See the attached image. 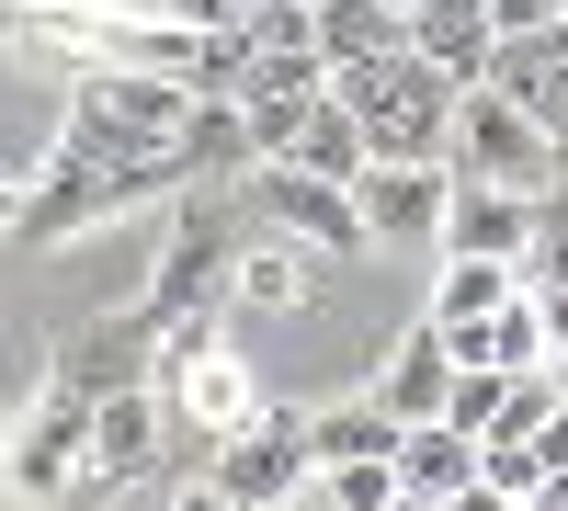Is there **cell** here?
<instances>
[{"instance_id": "cell-19", "label": "cell", "mask_w": 568, "mask_h": 511, "mask_svg": "<svg viewBox=\"0 0 568 511\" xmlns=\"http://www.w3.org/2000/svg\"><path fill=\"white\" fill-rule=\"evenodd\" d=\"M524 296V262H444L433 273V330H489Z\"/></svg>"}, {"instance_id": "cell-2", "label": "cell", "mask_w": 568, "mask_h": 511, "mask_svg": "<svg viewBox=\"0 0 568 511\" xmlns=\"http://www.w3.org/2000/svg\"><path fill=\"white\" fill-rule=\"evenodd\" d=\"M329 91L353 103L375 160H455V103H466V91L420 58V45H398V58H375V69H342Z\"/></svg>"}, {"instance_id": "cell-23", "label": "cell", "mask_w": 568, "mask_h": 511, "mask_svg": "<svg viewBox=\"0 0 568 511\" xmlns=\"http://www.w3.org/2000/svg\"><path fill=\"white\" fill-rule=\"evenodd\" d=\"M524 285H568V182L535 205V239H524Z\"/></svg>"}, {"instance_id": "cell-29", "label": "cell", "mask_w": 568, "mask_h": 511, "mask_svg": "<svg viewBox=\"0 0 568 511\" xmlns=\"http://www.w3.org/2000/svg\"><path fill=\"white\" fill-rule=\"evenodd\" d=\"M546 376H557V387H568V352H557V364H546Z\"/></svg>"}, {"instance_id": "cell-4", "label": "cell", "mask_w": 568, "mask_h": 511, "mask_svg": "<svg viewBox=\"0 0 568 511\" xmlns=\"http://www.w3.org/2000/svg\"><path fill=\"white\" fill-rule=\"evenodd\" d=\"M444 171H466V182H511V194H557V136L524 114V103H511V91H466V103H455V160Z\"/></svg>"}, {"instance_id": "cell-15", "label": "cell", "mask_w": 568, "mask_h": 511, "mask_svg": "<svg viewBox=\"0 0 568 511\" xmlns=\"http://www.w3.org/2000/svg\"><path fill=\"white\" fill-rule=\"evenodd\" d=\"M307 432H318V467H398V443H409V421L387 398H329V409H307Z\"/></svg>"}, {"instance_id": "cell-22", "label": "cell", "mask_w": 568, "mask_h": 511, "mask_svg": "<svg viewBox=\"0 0 568 511\" xmlns=\"http://www.w3.org/2000/svg\"><path fill=\"white\" fill-rule=\"evenodd\" d=\"M511 387H524V376H500V364H466V376H455V398H444V421L489 443V432L511 421Z\"/></svg>"}, {"instance_id": "cell-16", "label": "cell", "mask_w": 568, "mask_h": 511, "mask_svg": "<svg viewBox=\"0 0 568 511\" xmlns=\"http://www.w3.org/2000/svg\"><path fill=\"white\" fill-rule=\"evenodd\" d=\"M171 398H182V409H194V421H205V443H216V432H240V421H262V409H273V398L251 387V364L227 352V341L182 364V376H171Z\"/></svg>"}, {"instance_id": "cell-26", "label": "cell", "mask_w": 568, "mask_h": 511, "mask_svg": "<svg viewBox=\"0 0 568 511\" xmlns=\"http://www.w3.org/2000/svg\"><path fill=\"white\" fill-rule=\"evenodd\" d=\"M535 307H546V341L568 352V285H535Z\"/></svg>"}, {"instance_id": "cell-13", "label": "cell", "mask_w": 568, "mask_h": 511, "mask_svg": "<svg viewBox=\"0 0 568 511\" xmlns=\"http://www.w3.org/2000/svg\"><path fill=\"white\" fill-rule=\"evenodd\" d=\"M318 262L329 251H307V239H284V227L251 216L240 262H227V296H240V307H318Z\"/></svg>"}, {"instance_id": "cell-33", "label": "cell", "mask_w": 568, "mask_h": 511, "mask_svg": "<svg viewBox=\"0 0 568 511\" xmlns=\"http://www.w3.org/2000/svg\"><path fill=\"white\" fill-rule=\"evenodd\" d=\"M489 12H500V0H489Z\"/></svg>"}, {"instance_id": "cell-1", "label": "cell", "mask_w": 568, "mask_h": 511, "mask_svg": "<svg viewBox=\"0 0 568 511\" xmlns=\"http://www.w3.org/2000/svg\"><path fill=\"white\" fill-rule=\"evenodd\" d=\"M205 91L194 80H160V69H91L69 91V125H58V149L91 160V171H136V160H171L182 149V125H194Z\"/></svg>"}, {"instance_id": "cell-8", "label": "cell", "mask_w": 568, "mask_h": 511, "mask_svg": "<svg viewBox=\"0 0 568 511\" xmlns=\"http://www.w3.org/2000/svg\"><path fill=\"white\" fill-rule=\"evenodd\" d=\"M353 205L375 227V251H444V205H455V171L444 160H375L353 182Z\"/></svg>"}, {"instance_id": "cell-32", "label": "cell", "mask_w": 568, "mask_h": 511, "mask_svg": "<svg viewBox=\"0 0 568 511\" xmlns=\"http://www.w3.org/2000/svg\"><path fill=\"white\" fill-rule=\"evenodd\" d=\"M557 171H568V149H557Z\"/></svg>"}, {"instance_id": "cell-31", "label": "cell", "mask_w": 568, "mask_h": 511, "mask_svg": "<svg viewBox=\"0 0 568 511\" xmlns=\"http://www.w3.org/2000/svg\"><path fill=\"white\" fill-rule=\"evenodd\" d=\"M262 511H296V500H262Z\"/></svg>"}, {"instance_id": "cell-25", "label": "cell", "mask_w": 568, "mask_h": 511, "mask_svg": "<svg viewBox=\"0 0 568 511\" xmlns=\"http://www.w3.org/2000/svg\"><path fill=\"white\" fill-rule=\"evenodd\" d=\"M160 511H227V489H205V478H182V489H171Z\"/></svg>"}, {"instance_id": "cell-12", "label": "cell", "mask_w": 568, "mask_h": 511, "mask_svg": "<svg viewBox=\"0 0 568 511\" xmlns=\"http://www.w3.org/2000/svg\"><path fill=\"white\" fill-rule=\"evenodd\" d=\"M455 376H466V352H455V330H398V352L375 364V398L398 409V421H444V398H455Z\"/></svg>"}, {"instance_id": "cell-5", "label": "cell", "mask_w": 568, "mask_h": 511, "mask_svg": "<svg viewBox=\"0 0 568 511\" xmlns=\"http://www.w3.org/2000/svg\"><path fill=\"white\" fill-rule=\"evenodd\" d=\"M0 478H12L23 511H69V500L91 489V409L45 387L23 421H12V443H0Z\"/></svg>"}, {"instance_id": "cell-24", "label": "cell", "mask_w": 568, "mask_h": 511, "mask_svg": "<svg viewBox=\"0 0 568 511\" xmlns=\"http://www.w3.org/2000/svg\"><path fill=\"white\" fill-rule=\"evenodd\" d=\"M318 489L342 500V511H398V500H409L398 467H318Z\"/></svg>"}, {"instance_id": "cell-21", "label": "cell", "mask_w": 568, "mask_h": 511, "mask_svg": "<svg viewBox=\"0 0 568 511\" xmlns=\"http://www.w3.org/2000/svg\"><path fill=\"white\" fill-rule=\"evenodd\" d=\"M227 34H240L251 58H318V0H240Z\"/></svg>"}, {"instance_id": "cell-17", "label": "cell", "mask_w": 568, "mask_h": 511, "mask_svg": "<svg viewBox=\"0 0 568 511\" xmlns=\"http://www.w3.org/2000/svg\"><path fill=\"white\" fill-rule=\"evenodd\" d=\"M398 489H409V500H478V432L409 421V443H398Z\"/></svg>"}, {"instance_id": "cell-20", "label": "cell", "mask_w": 568, "mask_h": 511, "mask_svg": "<svg viewBox=\"0 0 568 511\" xmlns=\"http://www.w3.org/2000/svg\"><path fill=\"white\" fill-rule=\"evenodd\" d=\"M284 160H296V171H318V182H364V171H375V149H364V125H353V103H342V91H329V103L307 114V136H296Z\"/></svg>"}, {"instance_id": "cell-28", "label": "cell", "mask_w": 568, "mask_h": 511, "mask_svg": "<svg viewBox=\"0 0 568 511\" xmlns=\"http://www.w3.org/2000/svg\"><path fill=\"white\" fill-rule=\"evenodd\" d=\"M398 511H466V500H398Z\"/></svg>"}, {"instance_id": "cell-10", "label": "cell", "mask_w": 568, "mask_h": 511, "mask_svg": "<svg viewBox=\"0 0 568 511\" xmlns=\"http://www.w3.org/2000/svg\"><path fill=\"white\" fill-rule=\"evenodd\" d=\"M160 421H171V387H125V398L91 409V489H80V500L149 478V467H160Z\"/></svg>"}, {"instance_id": "cell-6", "label": "cell", "mask_w": 568, "mask_h": 511, "mask_svg": "<svg viewBox=\"0 0 568 511\" xmlns=\"http://www.w3.org/2000/svg\"><path fill=\"white\" fill-rule=\"evenodd\" d=\"M58 398H80V409H103V398H125V387H171V330L149 307H114V318H91V330L58 352V376H45Z\"/></svg>"}, {"instance_id": "cell-3", "label": "cell", "mask_w": 568, "mask_h": 511, "mask_svg": "<svg viewBox=\"0 0 568 511\" xmlns=\"http://www.w3.org/2000/svg\"><path fill=\"white\" fill-rule=\"evenodd\" d=\"M194 478H205V489H227V511H262V500H307V478H318V432H307V409H262V421L216 432Z\"/></svg>"}, {"instance_id": "cell-27", "label": "cell", "mask_w": 568, "mask_h": 511, "mask_svg": "<svg viewBox=\"0 0 568 511\" xmlns=\"http://www.w3.org/2000/svg\"><path fill=\"white\" fill-rule=\"evenodd\" d=\"M23 194H34V182H12V171H0V239H23Z\"/></svg>"}, {"instance_id": "cell-7", "label": "cell", "mask_w": 568, "mask_h": 511, "mask_svg": "<svg viewBox=\"0 0 568 511\" xmlns=\"http://www.w3.org/2000/svg\"><path fill=\"white\" fill-rule=\"evenodd\" d=\"M251 216L262 227H284V239H307V251H375V227H364V205H353V182H318V171H296V160H251Z\"/></svg>"}, {"instance_id": "cell-11", "label": "cell", "mask_w": 568, "mask_h": 511, "mask_svg": "<svg viewBox=\"0 0 568 511\" xmlns=\"http://www.w3.org/2000/svg\"><path fill=\"white\" fill-rule=\"evenodd\" d=\"M489 91H511L557 149H568V23H524V34H500V58H489Z\"/></svg>"}, {"instance_id": "cell-9", "label": "cell", "mask_w": 568, "mask_h": 511, "mask_svg": "<svg viewBox=\"0 0 568 511\" xmlns=\"http://www.w3.org/2000/svg\"><path fill=\"white\" fill-rule=\"evenodd\" d=\"M535 205H546V194H511V182H466V171H455V205H444V251H433V262H524Z\"/></svg>"}, {"instance_id": "cell-18", "label": "cell", "mask_w": 568, "mask_h": 511, "mask_svg": "<svg viewBox=\"0 0 568 511\" xmlns=\"http://www.w3.org/2000/svg\"><path fill=\"white\" fill-rule=\"evenodd\" d=\"M398 45H409V12H387V0H318V58H329V80L398 58Z\"/></svg>"}, {"instance_id": "cell-30", "label": "cell", "mask_w": 568, "mask_h": 511, "mask_svg": "<svg viewBox=\"0 0 568 511\" xmlns=\"http://www.w3.org/2000/svg\"><path fill=\"white\" fill-rule=\"evenodd\" d=\"M387 12H420V0H387Z\"/></svg>"}, {"instance_id": "cell-14", "label": "cell", "mask_w": 568, "mask_h": 511, "mask_svg": "<svg viewBox=\"0 0 568 511\" xmlns=\"http://www.w3.org/2000/svg\"><path fill=\"white\" fill-rule=\"evenodd\" d=\"M409 45H420L455 91H478L489 58H500V12H489V0H420V12H409Z\"/></svg>"}]
</instances>
